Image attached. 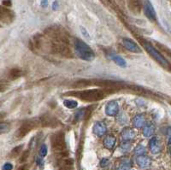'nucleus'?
<instances>
[{
    "label": "nucleus",
    "instance_id": "obj_1",
    "mask_svg": "<svg viewBox=\"0 0 171 170\" xmlns=\"http://www.w3.org/2000/svg\"><path fill=\"white\" fill-rule=\"evenodd\" d=\"M111 93V91L105 89H91V90H82V91H73L66 93V95L72 96L77 98L79 99L86 102H96L104 99L107 94Z\"/></svg>",
    "mask_w": 171,
    "mask_h": 170
},
{
    "label": "nucleus",
    "instance_id": "obj_2",
    "mask_svg": "<svg viewBox=\"0 0 171 170\" xmlns=\"http://www.w3.org/2000/svg\"><path fill=\"white\" fill-rule=\"evenodd\" d=\"M137 40L140 42V44L142 45V47L146 50V52L151 56V57L156 61L159 65L163 67L164 69L168 70V71H170L171 72L170 63L167 60V58H165V57L163 56V55L162 54L160 50L156 49L149 41H147V40L143 39V38L137 37Z\"/></svg>",
    "mask_w": 171,
    "mask_h": 170
},
{
    "label": "nucleus",
    "instance_id": "obj_3",
    "mask_svg": "<svg viewBox=\"0 0 171 170\" xmlns=\"http://www.w3.org/2000/svg\"><path fill=\"white\" fill-rule=\"evenodd\" d=\"M47 51L55 56H59L63 57L71 58L73 57V52L69 43H65L58 40H49Z\"/></svg>",
    "mask_w": 171,
    "mask_h": 170
},
{
    "label": "nucleus",
    "instance_id": "obj_4",
    "mask_svg": "<svg viewBox=\"0 0 171 170\" xmlns=\"http://www.w3.org/2000/svg\"><path fill=\"white\" fill-rule=\"evenodd\" d=\"M50 142H51L52 150L54 151L59 153V154L66 152L67 145H66L65 136H64L63 133L59 132V133H56L55 134H53L51 136Z\"/></svg>",
    "mask_w": 171,
    "mask_h": 170
},
{
    "label": "nucleus",
    "instance_id": "obj_5",
    "mask_svg": "<svg viewBox=\"0 0 171 170\" xmlns=\"http://www.w3.org/2000/svg\"><path fill=\"white\" fill-rule=\"evenodd\" d=\"M40 120H27L24 122H22V124L18 128V130L15 133V136L18 139H22L25 136H27L31 131L35 129L38 126L40 125Z\"/></svg>",
    "mask_w": 171,
    "mask_h": 170
},
{
    "label": "nucleus",
    "instance_id": "obj_6",
    "mask_svg": "<svg viewBox=\"0 0 171 170\" xmlns=\"http://www.w3.org/2000/svg\"><path fill=\"white\" fill-rule=\"evenodd\" d=\"M75 46H76V50L79 56L85 60H92L94 57V53L93 51L91 50V48L86 45L81 40H76V42H75Z\"/></svg>",
    "mask_w": 171,
    "mask_h": 170
},
{
    "label": "nucleus",
    "instance_id": "obj_7",
    "mask_svg": "<svg viewBox=\"0 0 171 170\" xmlns=\"http://www.w3.org/2000/svg\"><path fill=\"white\" fill-rule=\"evenodd\" d=\"M15 20V13L9 7L0 5V21L4 24H10Z\"/></svg>",
    "mask_w": 171,
    "mask_h": 170
},
{
    "label": "nucleus",
    "instance_id": "obj_8",
    "mask_svg": "<svg viewBox=\"0 0 171 170\" xmlns=\"http://www.w3.org/2000/svg\"><path fill=\"white\" fill-rule=\"evenodd\" d=\"M40 123L42 127H56L60 125V121L56 117L50 115H45L40 117Z\"/></svg>",
    "mask_w": 171,
    "mask_h": 170
},
{
    "label": "nucleus",
    "instance_id": "obj_9",
    "mask_svg": "<svg viewBox=\"0 0 171 170\" xmlns=\"http://www.w3.org/2000/svg\"><path fill=\"white\" fill-rule=\"evenodd\" d=\"M127 8L130 10L131 12L134 15H140L142 11L143 5L141 0H127Z\"/></svg>",
    "mask_w": 171,
    "mask_h": 170
},
{
    "label": "nucleus",
    "instance_id": "obj_10",
    "mask_svg": "<svg viewBox=\"0 0 171 170\" xmlns=\"http://www.w3.org/2000/svg\"><path fill=\"white\" fill-rule=\"evenodd\" d=\"M122 44L127 50H128L129 51L134 52V53H140L142 51L140 47L137 45L134 40H130V39H127V38L122 39Z\"/></svg>",
    "mask_w": 171,
    "mask_h": 170
},
{
    "label": "nucleus",
    "instance_id": "obj_11",
    "mask_svg": "<svg viewBox=\"0 0 171 170\" xmlns=\"http://www.w3.org/2000/svg\"><path fill=\"white\" fill-rule=\"evenodd\" d=\"M144 11H145V14H146V17H147L149 20L152 21V22H155V21H156V11H155L153 6H152V5H151L149 1H146L145 5H144Z\"/></svg>",
    "mask_w": 171,
    "mask_h": 170
},
{
    "label": "nucleus",
    "instance_id": "obj_12",
    "mask_svg": "<svg viewBox=\"0 0 171 170\" xmlns=\"http://www.w3.org/2000/svg\"><path fill=\"white\" fill-rule=\"evenodd\" d=\"M23 75V71L21 69H18V68H13L10 70L9 74H8V76L11 80H15L19 79L20 77H21Z\"/></svg>",
    "mask_w": 171,
    "mask_h": 170
},
{
    "label": "nucleus",
    "instance_id": "obj_13",
    "mask_svg": "<svg viewBox=\"0 0 171 170\" xmlns=\"http://www.w3.org/2000/svg\"><path fill=\"white\" fill-rule=\"evenodd\" d=\"M150 148H151V150L153 153H158V152H160L162 150V145L160 141L157 140L156 138L152 139L151 143H150Z\"/></svg>",
    "mask_w": 171,
    "mask_h": 170
},
{
    "label": "nucleus",
    "instance_id": "obj_14",
    "mask_svg": "<svg viewBox=\"0 0 171 170\" xmlns=\"http://www.w3.org/2000/svg\"><path fill=\"white\" fill-rule=\"evenodd\" d=\"M156 47L159 49V50L161 51L162 53H163L164 55L168 57V59L170 61V64H171V50L169 48H168L166 45H162L160 43H156Z\"/></svg>",
    "mask_w": 171,
    "mask_h": 170
},
{
    "label": "nucleus",
    "instance_id": "obj_15",
    "mask_svg": "<svg viewBox=\"0 0 171 170\" xmlns=\"http://www.w3.org/2000/svg\"><path fill=\"white\" fill-rule=\"evenodd\" d=\"M60 168L61 169H71L73 168V161L69 158H66L64 160L60 161Z\"/></svg>",
    "mask_w": 171,
    "mask_h": 170
},
{
    "label": "nucleus",
    "instance_id": "obj_16",
    "mask_svg": "<svg viewBox=\"0 0 171 170\" xmlns=\"http://www.w3.org/2000/svg\"><path fill=\"white\" fill-rule=\"evenodd\" d=\"M22 149H23V145L16 146V147H15L14 149H12V150L10 151L9 156H10V158H16L17 156H19Z\"/></svg>",
    "mask_w": 171,
    "mask_h": 170
},
{
    "label": "nucleus",
    "instance_id": "obj_17",
    "mask_svg": "<svg viewBox=\"0 0 171 170\" xmlns=\"http://www.w3.org/2000/svg\"><path fill=\"white\" fill-rule=\"evenodd\" d=\"M100 1L105 6L109 7L110 9H112L114 10H118V6H117L116 3L115 2V0H100Z\"/></svg>",
    "mask_w": 171,
    "mask_h": 170
},
{
    "label": "nucleus",
    "instance_id": "obj_18",
    "mask_svg": "<svg viewBox=\"0 0 171 170\" xmlns=\"http://www.w3.org/2000/svg\"><path fill=\"white\" fill-rule=\"evenodd\" d=\"M10 124L7 122H0V134L6 133L10 130Z\"/></svg>",
    "mask_w": 171,
    "mask_h": 170
},
{
    "label": "nucleus",
    "instance_id": "obj_19",
    "mask_svg": "<svg viewBox=\"0 0 171 170\" xmlns=\"http://www.w3.org/2000/svg\"><path fill=\"white\" fill-rule=\"evenodd\" d=\"M138 162H139V164H140V167H147V166L150 165L151 161H150V159H149L148 157H144V156H142V157H140V158L138 159Z\"/></svg>",
    "mask_w": 171,
    "mask_h": 170
},
{
    "label": "nucleus",
    "instance_id": "obj_20",
    "mask_svg": "<svg viewBox=\"0 0 171 170\" xmlns=\"http://www.w3.org/2000/svg\"><path fill=\"white\" fill-rule=\"evenodd\" d=\"M10 83L5 80H0V92H4L9 89Z\"/></svg>",
    "mask_w": 171,
    "mask_h": 170
},
{
    "label": "nucleus",
    "instance_id": "obj_21",
    "mask_svg": "<svg viewBox=\"0 0 171 170\" xmlns=\"http://www.w3.org/2000/svg\"><path fill=\"white\" fill-rule=\"evenodd\" d=\"M113 60H114V62L118 66H120V67H126V61L124 60L122 57H121V56H114Z\"/></svg>",
    "mask_w": 171,
    "mask_h": 170
},
{
    "label": "nucleus",
    "instance_id": "obj_22",
    "mask_svg": "<svg viewBox=\"0 0 171 170\" xmlns=\"http://www.w3.org/2000/svg\"><path fill=\"white\" fill-rule=\"evenodd\" d=\"M115 142H116V140L113 137H107V139L105 140V144L107 148H111L114 145Z\"/></svg>",
    "mask_w": 171,
    "mask_h": 170
},
{
    "label": "nucleus",
    "instance_id": "obj_23",
    "mask_svg": "<svg viewBox=\"0 0 171 170\" xmlns=\"http://www.w3.org/2000/svg\"><path fill=\"white\" fill-rule=\"evenodd\" d=\"M153 133H154V127L152 125L146 126L145 131H144V134L147 137H149V136H151Z\"/></svg>",
    "mask_w": 171,
    "mask_h": 170
},
{
    "label": "nucleus",
    "instance_id": "obj_24",
    "mask_svg": "<svg viewBox=\"0 0 171 170\" xmlns=\"http://www.w3.org/2000/svg\"><path fill=\"white\" fill-rule=\"evenodd\" d=\"M28 156H29V151L28 150H26L23 152V154L21 155V159H20V162H25L27 160V158H28Z\"/></svg>",
    "mask_w": 171,
    "mask_h": 170
},
{
    "label": "nucleus",
    "instance_id": "obj_25",
    "mask_svg": "<svg viewBox=\"0 0 171 170\" xmlns=\"http://www.w3.org/2000/svg\"><path fill=\"white\" fill-rule=\"evenodd\" d=\"M2 4L5 7H10L12 5V2H11V0H4Z\"/></svg>",
    "mask_w": 171,
    "mask_h": 170
},
{
    "label": "nucleus",
    "instance_id": "obj_26",
    "mask_svg": "<svg viewBox=\"0 0 171 170\" xmlns=\"http://www.w3.org/2000/svg\"><path fill=\"white\" fill-rule=\"evenodd\" d=\"M12 168H13V166L11 165L10 163H9V162H7V163H5V166L3 167V169L10 170V169H12Z\"/></svg>",
    "mask_w": 171,
    "mask_h": 170
},
{
    "label": "nucleus",
    "instance_id": "obj_27",
    "mask_svg": "<svg viewBox=\"0 0 171 170\" xmlns=\"http://www.w3.org/2000/svg\"><path fill=\"white\" fill-rule=\"evenodd\" d=\"M5 115H6V114H5V113H4V112H0V119H3V118H5Z\"/></svg>",
    "mask_w": 171,
    "mask_h": 170
},
{
    "label": "nucleus",
    "instance_id": "obj_28",
    "mask_svg": "<svg viewBox=\"0 0 171 170\" xmlns=\"http://www.w3.org/2000/svg\"><path fill=\"white\" fill-rule=\"evenodd\" d=\"M44 149H45V146H42V148H41V151H42V154H43V155H45V151H46V150H44Z\"/></svg>",
    "mask_w": 171,
    "mask_h": 170
},
{
    "label": "nucleus",
    "instance_id": "obj_29",
    "mask_svg": "<svg viewBox=\"0 0 171 170\" xmlns=\"http://www.w3.org/2000/svg\"><path fill=\"white\" fill-rule=\"evenodd\" d=\"M170 154H171V148H170Z\"/></svg>",
    "mask_w": 171,
    "mask_h": 170
},
{
    "label": "nucleus",
    "instance_id": "obj_30",
    "mask_svg": "<svg viewBox=\"0 0 171 170\" xmlns=\"http://www.w3.org/2000/svg\"><path fill=\"white\" fill-rule=\"evenodd\" d=\"M0 27H1V25H0Z\"/></svg>",
    "mask_w": 171,
    "mask_h": 170
}]
</instances>
